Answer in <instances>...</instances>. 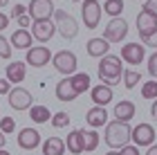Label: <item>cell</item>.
Returning a JSON list of instances; mask_svg holds the SVG:
<instances>
[{
  "instance_id": "1",
  "label": "cell",
  "mask_w": 157,
  "mask_h": 155,
  "mask_svg": "<svg viewBox=\"0 0 157 155\" xmlns=\"http://www.w3.org/2000/svg\"><path fill=\"white\" fill-rule=\"evenodd\" d=\"M121 74H124V61L119 59L117 54H105L101 56V61H99V81L103 83V86H117Z\"/></svg>"
},
{
  "instance_id": "2",
  "label": "cell",
  "mask_w": 157,
  "mask_h": 155,
  "mask_svg": "<svg viewBox=\"0 0 157 155\" xmlns=\"http://www.w3.org/2000/svg\"><path fill=\"white\" fill-rule=\"evenodd\" d=\"M130 124L128 122H108L105 124V144L110 146V149H124V146L130 142Z\"/></svg>"
},
{
  "instance_id": "3",
  "label": "cell",
  "mask_w": 157,
  "mask_h": 155,
  "mask_svg": "<svg viewBox=\"0 0 157 155\" xmlns=\"http://www.w3.org/2000/svg\"><path fill=\"white\" fill-rule=\"evenodd\" d=\"M54 27H56V32L61 34L65 41H72L76 38V34H78V23H76V18L74 16H70V14L65 9H54Z\"/></svg>"
},
{
  "instance_id": "4",
  "label": "cell",
  "mask_w": 157,
  "mask_h": 155,
  "mask_svg": "<svg viewBox=\"0 0 157 155\" xmlns=\"http://www.w3.org/2000/svg\"><path fill=\"white\" fill-rule=\"evenodd\" d=\"M52 63H54V68H56V72L63 74V76H72L76 74V54L74 52H70V50H61V52H56L52 56Z\"/></svg>"
},
{
  "instance_id": "5",
  "label": "cell",
  "mask_w": 157,
  "mask_h": 155,
  "mask_svg": "<svg viewBox=\"0 0 157 155\" xmlns=\"http://www.w3.org/2000/svg\"><path fill=\"white\" fill-rule=\"evenodd\" d=\"M81 18L88 29H97L99 23H101V2L99 0H83Z\"/></svg>"
},
{
  "instance_id": "6",
  "label": "cell",
  "mask_w": 157,
  "mask_h": 155,
  "mask_svg": "<svg viewBox=\"0 0 157 155\" xmlns=\"http://www.w3.org/2000/svg\"><path fill=\"white\" fill-rule=\"evenodd\" d=\"M128 36V23L124 18H112L108 25H105V29H103V38L108 41V43H121Z\"/></svg>"
},
{
  "instance_id": "7",
  "label": "cell",
  "mask_w": 157,
  "mask_h": 155,
  "mask_svg": "<svg viewBox=\"0 0 157 155\" xmlns=\"http://www.w3.org/2000/svg\"><path fill=\"white\" fill-rule=\"evenodd\" d=\"M7 97H9V106L13 110H29L32 108V101H34V97L29 90H25L23 86H16V88H11L9 92H7Z\"/></svg>"
},
{
  "instance_id": "8",
  "label": "cell",
  "mask_w": 157,
  "mask_h": 155,
  "mask_svg": "<svg viewBox=\"0 0 157 155\" xmlns=\"http://www.w3.org/2000/svg\"><path fill=\"white\" fill-rule=\"evenodd\" d=\"M130 142L137 146H151L155 144V128L151 124H137L135 128L130 130Z\"/></svg>"
},
{
  "instance_id": "9",
  "label": "cell",
  "mask_w": 157,
  "mask_h": 155,
  "mask_svg": "<svg viewBox=\"0 0 157 155\" xmlns=\"http://www.w3.org/2000/svg\"><path fill=\"white\" fill-rule=\"evenodd\" d=\"M54 2L52 0H29V7H27V16L32 20H45V18H52L54 14Z\"/></svg>"
},
{
  "instance_id": "10",
  "label": "cell",
  "mask_w": 157,
  "mask_h": 155,
  "mask_svg": "<svg viewBox=\"0 0 157 155\" xmlns=\"http://www.w3.org/2000/svg\"><path fill=\"white\" fill-rule=\"evenodd\" d=\"M121 61H126L128 65H139L141 61L146 59V47L141 43H126L121 47Z\"/></svg>"
},
{
  "instance_id": "11",
  "label": "cell",
  "mask_w": 157,
  "mask_h": 155,
  "mask_svg": "<svg viewBox=\"0 0 157 155\" xmlns=\"http://www.w3.org/2000/svg\"><path fill=\"white\" fill-rule=\"evenodd\" d=\"M56 34V27L49 18L45 20H32V38L40 41V43H47V41H52V36Z\"/></svg>"
},
{
  "instance_id": "12",
  "label": "cell",
  "mask_w": 157,
  "mask_h": 155,
  "mask_svg": "<svg viewBox=\"0 0 157 155\" xmlns=\"http://www.w3.org/2000/svg\"><path fill=\"white\" fill-rule=\"evenodd\" d=\"M52 61V52L49 47H29L25 56V63H29L32 68H43Z\"/></svg>"
},
{
  "instance_id": "13",
  "label": "cell",
  "mask_w": 157,
  "mask_h": 155,
  "mask_svg": "<svg viewBox=\"0 0 157 155\" xmlns=\"http://www.w3.org/2000/svg\"><path fill=\"white\" fill-rule=\"evenodd\" d=\"M18 146L25 151H34L40 146V133L36 128H23L18 133Z\"/></svg>"
},
{
  "instance_id": "14",
  "label": "cell",
  "mask_w": 157,
  "mask_h": 155,
  "mask_svg": "<svg viewBox=\"0 0 157 155\" xmlns=\"http://www.w3.org/2000/svg\"><path fill=\"white\" fill-rule=\"evenodd\" d=\"M85 122H88L90 128H101V126L108 124V110L103 108V106H94V108H90L85 112Z\"/></svg>"
},
{
  "instance_id": "15",
  "label": "cell",
  "mask_w": 157,
  "mask_h": 155,
  "mask_svg": "<svg viewBox=\"0 0 157 155\" xmlns=\"http://www.w3.org/2000/svg\"><path fill=\"white\" fill-rule=\"evenodd\" d=\"M137 32H139L141 38L151 36L153 32H157V18L151 16V14H146V11H139L137 14Z\"/></svg>"
},
{
  "instance_id": "16",
  "label": "cell",
  "mask_w": 157,
  "mask_h": 155,
  "mask_svg": "<svg viewBox=\"0 0 157 155\" xmlns=\"http://www.w3.org/2000/svg\"><path fill=\"white\" fill-rule=\"evenodd\" d=\"M5 79L9 83H23L25 81V74H27V63L25 61H11L5 70Z\"/></svg>"
},
{
  "instance_id": "17",
  "label": "cell",
  "mask_w": 157,
  "mask_h": 155,
  "mask_svg": "<svg viewBox=\"0 0 157 155\" xmlns=\"http://www.w3.org/2000/svg\"><path fill=\"white\" fill-rule=\"evenodd\" d=\"M56 99L59 101H74L76 99V90H74V86H72V81H70V76H63V79L56 83Z\"/></svg>"
},
{
  "instance_id": "18",
  "label": "cell",
  "mask_w": 157,
  "mask_h": 155,
  "mask_svg": "<svg viewBox=\"0 0 157 155\" xmlns=\"http://www.w3.org/2000/svg\"><path fill=\"white\" fill-rule=\"evenodd\" d=\"M85 50H88V54L92 56V59H101V56L110 54V43H108V41H105L103 36H99V38H90V41H88V45H85Z\"/></svg>"
},
{
  "instance_id": "19",
  "label": "cell",
  "mask_w": 157,
  "mask_h": 155,
  "mask_svg": "<svg viewBox=\"0 0 157 155\" xmlns=\"http://www.w3.org/2000/svg\"><path fill=\"white\" fill-rule=\"evenodd\" d=\"M90 97H92V101H94V106H103V108H105V106L112 101V88L99 83V86L90 88Z\"/></svg>"
},
{
  "instance_id": "20",
  "label": "cell",
  "mask_w": 157,
  "mask_h": 155,
  "mask_svg": "<svg viewBox=\"0 0 157 155\" xmlns=\"http://www.w3.org/2000/svg\"><path fill=\"white\" fill-rule=\"evenodd\" d=\"M11 47L13 50H29V47H34V38L29 29H16L11 34Z\"/></svg>"
},
{
  "instance_id": "21",
  "label": "cell",
  "mask_w": 157,
  "mask_h": 155,
  "mask_svg": "<svg viewBox=\"0 0 157 155\" xmlns=\"http://www.w3.org/2000/svg\"><path fill=\"white\" fill-rule=\"evenodd\" d=\"M135 112H137V108H135L132 101H117V106H115L117 122H130V119L135 117Z\"/></svg>"
},
{
  "instance_id": "22",
  "label": "cell",
  "mask_w": 157,
  "mask_h": 155,
  "mask_svg": "<svg viewBox=\"0 0 157 155\" xmlns=\"http://www.w3.org/2000/svg\"><path fill=\"white\" fill-rule=\"evenodd\" d=\"M65 151H70L72 155H81L83 153V133L81 130H72L65 137Z\"/></svg>"
},
{
  "instance_id": "23",
  "label": "cell",
  "mask_w": 157,
  "mask_h": 155,
  "mask_svg": "<svg viewBox=\"0 0 157 155\" xmlns=\"http://www.w3.org/2000/svg\"><path fill=\"white\" fill-rule=\"evenodd\" d=\"M65 153V142L61 137H47L43 142V155H63Z\"/></svg>"
},
{
  "instance_id": "24",
  "label": "cell",
  "mask_w": 157,
  "mask_h": 155,
  "mask_svg": "<svg viewBox=\"0 0 157 155\" xmlns=\"http://www.w3.org/2000/svg\"><path fill=\"white\" fill-rule=\"evenodd\" d=\"M70 81H72L76 95H83V92H88V90H90V74L88 72H76V74L70 76Z\"/></svg>"
},
{
  "instance_id": "25",
  "label": "cell",
  "mask_w": 157,
  "mask_h": 155,
  "mask_svg": "<svg viewBox=\"0 0 157 155\" xmlns=\"http://www.w3.org/2000/svg\"><path fill=\"white\" fill-rule=\"evenodd\" d=\"M29 117H32V122H36V124H47L49 119H52V112H49L47 106H32Z\"/></svg>"
},
{
  "instance_id": "26",
  "label": "cell",
  "mask_w": 157,
  "mask_h": 155,
  "mask_svg": "<svg viewBox=\"0 0 157 155\" xmlns=\"http://www.w3.org/2000/svg\"><path fill=\"white\" fill-rule=\"evenodd\" d=\"M83 133V151H97V146H99V133L92 128V130H81Z\"/></svg>"
},
{
  "instance_id": "27",
  "label": "cell",
  "mask_w": 157,
  "mask_h": 155,
  "mask_svg": "<svg viewBox=\"0 0 157 155\" xmlns=\"http://www.w3.org/2000/svg\"><path fill=\"white\" fill-rule=\"evenodd\" d=\"M121 81H124V86H126L128 90L137 88V83L141 81L139 70H124V74H121Z\"/></svg>"
},
{
  "instance_id": "28",
  "label": "cell",
  "mask_w": 157,
  "mask_h": 155,
  "mask_svg": "<svg viewBox=\"0 0 157 155\" xmlns=\"http://www.w3.org/2000/svg\"><path fill=\"white\" fill-rule=\"evenodd\" d=\"M103 11L112 18H119L124 11V0H105L103 2Z\"/></svg>"
},
{
  "instance_id": "29",
  "label": "cell",
  "mask_w": 157,
  "mask_h": 155,
  "mask_svg": "<svg viewBox=\"0 0 157 155\" xmlns=\"http://www.w3.org/2000/svg\"><path fill=\"white\" fill-rule=\"evenodd\" d=\"M141 97H144V99H151V101L157 99V81L155 79L146 81L144 86H141Z\"/></svg>"
},
{
  "instance_id": "30",
  "label": "cell",
  "mask_w": 157,
  "mask_h": 155,
  "mask_svg": "<svg viewBox=\"0 0 157 155\" xmlns=\"http://www.w3.org/2000/svg\"><path fill=\"white\" fill-rule=\"evenodd\" d=\"M49 122H52L54 128H65V126L70 124V115H67V112H54Z\"/></svg>"
},
{
  "instance_id": "31",
  "label": "cell",
  "mask_w": 157,
  "mask_h": 155,
  "mask_svg": "<svg viewBox=\"0 0 157 155\" xmlns=\"http://www.w3.org/2000/svg\"><path fill=\"white\" fill-rule=\"evenodd\" d=\"M16 130V122H13L11 117H2L0 119V133H5V135H9V133Z\"/></svg>"
},
{
  "instance_id": "32",
  "label": "cell",
  "mask_w": 157,
  "mask_h": 155,
  "mask_svg": "<svg viewBox=\"0 0 157 155\" xmlns=\"http://www.w3.org/2000/svg\"><path fill=\"white\" fill-rule=\"evenodd\" d=\"M11 50H13L11 43H9L5 36H0V59H9V56H11Z\"/></svg>"
},
{
  "instance_id": "33",
  "label": "cell",
  "mask_w": 157,
  "mask_h": 155,
  "mask_svg": "<svg viewBox=\"0 0 157 155\" xmlns=\"http://www.w3.org/2000/svg\"><path fill=\"white\" fill-rule=\"evenodd\" d=\"M148 74H151V79H157V50L148 59Z\"/></svg>"
},
{
  "instance_id": "34",
  "label": "cell",
  "mask_w": 157,
  "mask_h": 155,
  "mask_svg": "<svg viewBox=\"0 0 157 155\" xmlns=\"http://www.w3.org/2000/svg\"><path fill=\"white\" fill-rule=\"evenodd\" d=\"M141 11L151 14V16L157 18V0H144V7H141Z\"/></svg>"
},
{
  "instance_id": "35",
  "label": "cell",
  "mask_w": 157,
  "mask_h": 155,
  "mask_svg": "<svg viewBox=\"0 0 157 155\" xmlns=\"http://www.w3.org/2000/svg\"><path fill=\"white\" fill-rule=\"evenodd\" d=\"M141 45H144V47H153V50H155V47H157V32H153L151 36H146V38H141Z\"/></svg>"
},
{
  "instance_id": "36",
  "label": "cell",
  "mask_w": 157,
  "mask_h": 155,
  "mask_svg": "<svg viewBox=\"0 0 157 155\" xmlns=\"http://www.w3.org/2000/svg\"><path fill=\"white\" fill-rule=\"evenodd\" d=\"M119 155H141V153L135 144H126L124 149H119Z\"/></svg>"
},
{
  "instance_id": "37",
  "label": "cell",
  "mask_w": 157,
  "mask_h": 155,
  "mask_svg": "<svg viewBox=\"0 0 157 155\" xmlns=\"http://www.w3.org/2000/svg\"><path fill=\"white\" fill-rule=\"evenodd\" d=\"M25 14H27V7L25 5H13L11 7V18H20V16H25Z\"/></svg>"
},
{
  "instance_id": "38",
  "label": "cell",
  "mask_w": 157,
  "mask_h": 155,
  "mask_svg": "<svg viewBox=\"0 0 157 155\" xmlns=\"http://www.w3.org/2000/svg\"><path fill=\"white\" fill-rule=\"evenodd\" d=\"M18 25H20V29H27V27H32V18L25 14V16H20V18H18Z\"/></svg>"
},
{
  "instance_id": "39",
  "label": "cell",
  "mask_w": 157,
  "mask_h": 155,
  "mask_svg": "<svg viewBox=\"0 0 157 155\" xmlns=\"http://www.w3.org/2000/svg\"><path fill=\"white\" fill-rule=\"evenodd\" d=\"M9 90H11V83L7 79H0V95H7Z\"/></svg>"
},
{
  "instance_id": "40",
  "label": "cell",
  "mask_w": 157,
  "mask_h": 155,
  "mask_svg": "<svg viewBox=\"0 0 157 155\" xmlns=\"http://www.w3.org/2000/svg\"><path fill=\"white\" fill-rule=\"evenodd\" d=\"M7 25H9V16L0 11V32H2V29H7Z\"/></svg>"
},
{
  "instance_id": "41",
  "label": "cell",
  "mask_w": 157,
  "mask_h": 155,
  "mask_svg": "<svg viewBox=\"0 0 157 155\" xmlns=\"http://www.w3.org/2000/svg\"><path fill=\"white\" fill-rule=\"evenodd\" d=\"M144 155H157V144H151V146H148V151H146Z\"/></svg>"
},
{
  "instance_id": "42",
  "label": "cell",
  "mask_w": 157,
  "mask_h": 155,
  "mask_svg": "<svg viewBox=\"0 0 157 155\" xmlns=\"http://www.w3.org/2000/svg\"><path fill=\"white\" fill-rule=\"evenodd\" d=\"M151 115H153V119H157V99L151 103Z\"/></svg>"
},
{
  "instance_id": "43",
  "label": "cell",
  "mask_w": 157,
  "mask_h": 155,
  "mask_svg": "<svg viewBox=\"0 0 157 155\" xmlns=\"http://www.w3.org/2000/svg\"><path fill=\"white\" fill-rule=\"evenodd\" d=\"M5 142H7V137H5V133H0V149H5Z\"/></svg>"
},
{
  "instance_id": "44",
  "label": "cell",
  "mask_w": 157,
  "mask_h": 155,
  "mask_svg": "<svg viewBox=\"0 0 157 155\" xmlns=\"http://www.w3.org/2000/svg\"><path fill=\"white\" fill-rule=\"evenodd\" d=\"M0 155H11L9 151H5V149H0Z\"/></svg>"
},
{
  "instance_id": "45",
  "label": "cell",
  "mask_w": 157,
  "mask_h": 155,
  "mask_svg": "<svg viewBox=\"0 0 157 155\" xmlns=\"http://www.w3.org/2000/svg\"><path fill=\"white\" fill-rule=\"evenodd\" d=\"M105 155H119V151H110V153H105Z\"/></svg>"
},
{
  "instance_id": "46",
  "label": "cell",
  "mask_w": 157,
  "mask_h": 155,
  "mask_svg": "<svg viewBox=\"0 0 157 155\" xmlns=\"http://www.w3.org/2000/svg\"><path fill=\"white\" fill-rule=\"evenodd\" d=\"M7 2H9V0H0V7H5Z\"/></svg>"
},
{
  "instance_id": "47",
  "label": "cell",
  "mask_w": 157,
  "mask_h": 155,
  "mask_svg": "<svg viewBox=\"0 0 157 155\" xmlns=\"http://www.w3.org/2000/svg\"><path fill=\"white\" fill-rule=\"evenodd\" d=\"M72 2H83V0H72Z\"/></svg>"
},
{
  "instance_id": "48",
  "label": "cell",
  "mask_w": 157,
  "mask_h": 155,
  "mask_svg": "<svg viewBox=\"0 0 157 155\" xmlns=\"http://www.w3.org/2000/svg\"><path fill=\"white\" fill-rule=\"evenodd\" d=\"M103 2H105V0H103Z\"/></svg>"
}]
</instances>
